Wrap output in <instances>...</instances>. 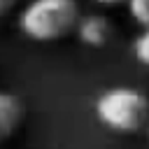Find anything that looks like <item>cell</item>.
Masks as SVG:
<instances>
[{
  "label": "cell",
  "instance_id": "6da1fadb",
  "mask_svg": "<svg viewBox=\"0 0 149 149\" xmlns=\"http://www.w3.org/2000/svg\"><path fill=\"white\" fill-rule=\"evenodd\" d=\"M81 16L77 0H28L19 12L16 23L28 40L47 44L74 35Z\"/></svg>",
  "mask_w": 149,
  "mask_h": 149
},
{
  "label": "cell",
  "instance_id": "7a4b0ae2",
  "mask_svg": "<svg viewBox=\"0 0 149 149\" xmlns=\"http://www.w3.org/2000/svg\"><path fill=\"white\" fill-rule=\"evenodd\" d=\"M95 119L114 133L133 135L149 128V95L133 86L105 88L93 105Z\"/></svg>",
  "mask_w": 149,
  "mask_h": 149
},
{
  "label": "cell",
  "instance_id": "3957f363",
  "mask_svg": "<svg viewBox=\"0 0 149 149\" xmlns=\"http://www.w3.org/2000/svg\"><path fill=\"white\" fill-rule=\"evenodd\" d=\"M112 23L105 14L100 12H93V14H84L77 30H74V37L84 44V47H91V49H100L105 47L109 40H112Z\"/></svg>",
  "mask_w": 149,
  "mask_h": 149
},
{
  "label": "cell",
  "instance_id": "277c9868",
  "mask_svg": "<svg viewBox=\"0 0 149 149\" xmlns=\"http://www.w3.org/2000/svg\"><path fill=\"white\" fill-rule=\"evenodd\" d=\"M26 105L12 91H0V144H5L23 123Z\"/></svg>",
  "mask_w": 149,
  "mask_h": 149
},
{
  "label": "cell",
  "instance_id": "5b68a950",
  "mask_svg": "<svg viewBox=\"0 0 149 149\" xmlns=\"http://www.w3.org/2000/svg\"><path fill=\"white\" fill-rule=\"evenodd\" d=\"M126 9L140 28H149V0H128Z\"/></svg>",
  "mask_w": 149,
  "mask_h": 149
},
{
  "label": "cell",
  "instance_id": "8992f818",
  "mask_svg": "<svg viewBox=\"0 0 149 149\" xmlns=\"http://www.w3.org/2000/svg\"><path fill=\"white\" fill-rule=\"evenodd\" d=\"M133 56L137 63L149 68V28H142L140 35L133 40Z\"/></svg>",
  "mask_w": 149,
  "mask_h": 149
},
{
  "label": "cell",
  "instance_id": "52a82bcc",
  "mask_svg": "<svg viewBox=\"0 0 149 149\" xmlns=\"http://www.w3.org/2000/svg\"><path fill=\"white\" fill-rule=\"evenodd\" d=\"M19 2H21V0H0V19L7 16V14H12Z\"/></svg>",
  "mask_w": 149,
  "mask_h": 149
},
{
  "label": "cell",
  "instance_id": "ba28073f",
  "mask_svg": "<svg viewBox=\"0 0 149 149\" xmlns=\"http://www.w3.org/2000/svg\"><path fill=\"white\" fill-rule=\"evenodd\" d=\"M95 5L100 7H121V5H128V0H93Z\"/></svg>",
  "mask_w": 149,
  "mask_h": 149
},
{
  "label": "cell",
  "instance_id": "9c48e42d",
  "mask_svg": "<svg viewBox=\"0 0 149 149\" xmlns=\"http://www.w3.org/2000/svg\"><path fill=\"white\" fill-rule=\"evenodd\" d=\"M147 133H149V130H147Z\"/></svg>",
  "mask_w": 149,
  "mask_h": 149
}]
</instances>
